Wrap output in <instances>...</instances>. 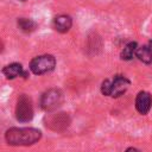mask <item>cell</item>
Returning <instances> with one entry per match:
<instances>
[{
	"label": "cell",
	"mask_w": 152,
	"mask_h": 152,
	"mask_svg": "<svg viewBox=\"0 0 152 152\" xmlns=\"http://www.w3.org/2000/svg\"><path fill=\"white\" fill-rule=\"evenodd\" d=\"M126 152H141V151H139L138 148H134V147H128L126 150Z\"/></svg>",
	"instance_id": "cell-13"
},
{
	"label": "cell",
	"mask_w": 152,
	"mask_h": 152,
	"mask_svg": "<svg viewBox=\"0 0 152 152\" xmlns=\"http://www.w3.org/2000/svg\"><path fill=\"white\" fill-rule=\"evenodd\" d=\"M52 25H53V28L59 32V33H65L68 32L70 28H71V25H72V19L66 15V14H61V15H57L53 21H52Z\"/></svg>",
	"instance_id": "cell-8"
},
{
	"label": "cell",
	"mask_w": 152,
	"mask_h": 152,
	"mask_svg": "<svg viewBox=\"0 0 152 152\" xmlns=\"http://www.w3.org/2000/svg\"><path fill=\"white\" fill-rule=\"evenodd\" d=\"M44 124L48 128L55 132H63L70 125V116L68 113L58 112L53 114H48L44 118Z\"/></svg>",
	"instance_id": "cell-6"
},
{
	"label": "cell",
	"mask_w": 152,
	"mask_h": 152,
	"mask_svg": "<svg viewBox=\"0 0 152 152\" xmlns=\"http://www.w3.org/2000/svg\"><path fill=\"white\" fill-rule=\"evenodd\" d=\"M137 57L145 64L152 65V40H148L145 45L138 49Z\"/></svg>",
	"instance_id": "cell-9"
},
{
	"label": "cell",
	"mask_w": 152,
	"mask_h": 152,
	"mask_svg": "<svg viewBox=\"0 0 152 152\" xmlns=\"http://www.w3.org/2000/svg\"><path fill=\"white\" fill-rule=\"evenodd\" d=\"M2 74L6 76V78L8 80H13L20 75H25V72L23 71V66L20 63H11L8 65H6L2 69Z\"/></svg>",
	"instance_id": "cell-10"
},
{
	"label": "cell",
	"mask_w": 152,
	"mask_h": 152,
	"mask_svg": "<svg viewBox=\"0 0 152 152\" xmlns=\"http://www.w3.org/2000/svg\"><path fill=\"white\" fill-rule=\"evenodd\" d=\"M131 82L124 75H115L112 80H104L101 84V93L106 96L119 97L129 87Z\"/></svg>",
	"instance_id": "cell-2"
},
{
	"label": "cell",
	"mask_w": 152,
	"mask_h": 152,
	"mask_svg": "<svg viewBox=\"0 0 152 152\" xmlns=\"http://www.w3.org/2000/svg\"><path fill=\"white\" fill-rule=\"evenodd\" d=\"M151 106H152L151 94L147 93V91H140L135 97V108H137V110L140 114L145 115L150 112Z\"/></svg>",
	"instance_id": "cell-7"
},
{
	"label": "cell",
	"mask_w": 152,
	"mask_h": 152,
	"mask_svg": "<svg viewBox=\"0 0 152 152\" xmlns=\"http://www.w3.org/2000/svg\"><path fill=\"white\" fill-rule=\"evenodd\" d=\"M42 138V132L32 127H12L6 131L5 139L13 146H28Z\"/></svg>",
	"instance_id": "cell-1"
},
{
	"label": "cell",
	"mask_w": 152,
	"mask_h": 152,
	"mask_svg": "<svg viewBox=\"0 0 152 152\" xmlns=\"http://www.w3.org/2000/svg\"><path fill=\"white\" fill-rule=\"evenodd\" d=\"M63 102V94L59 89L52 88L43 93L40 97V107L45 112H52L57 109Z\"/></svg>",
	"instance_id": "cell-4"
},
{
	"label": "cell",
	"mask_w": 152,
	"mask_h": 152,
	"mask_svg": "<svg viewBox=\"0 0 152 152\" xmlns=\"http://www.w3.org/2000/svg\"><path fill=\"white\" fill-rule=\"evenodd\" d=\"M138 49L139 48H138V44L135 42H129L121 50V53H120L121 59H124V61H131L132 58H134V56H137Z\"/></svg>",
	"instance_id": "cell-11"
},
{
	"label": "cell",
	"mask_w": 152,
	"mask_h": 152,
	"mask_svg": "<svg viewBox=\"0 0 152 152\" xmlns=\"http://www.w3.org/2000/svg\"><path fill=\"white\" fill-rule=\"evenodd\" d=\"M17 24H18V27L25 33L33 32L36 30V27H37L36 21H33L32 19H28V18H19Z\"/></svg>",
	"instance_id": "cell-12"
},
{
	"label": "cell",
	"mask_w": 152,
	"mask_h": 152,
	"mask_svg": "<svg viewBox=\"0 0 152 152\" xmlns=\"http://www.w3.org/2000/svg\"><path fill=\"white\" fill-rule=\"evenodd\" d=\"M56 66V58L52 55H42L30 62V70L34 75H43L52 71Z\"/></svg>",
	"instance_id": "cell-3"
},
{
	"label": "cell",
	"mask_w": 152,
	"mask_h": 152,
	"mask_svg": "<svg viewBox=\"0 0 152 152\" xmlns=\"http://www.w3.org/2000/svg\"><path fill=\"white\" fill-rule=\"evenodd\" d=\"M15 118L19 122H28L33 118L32 100L28 95L21 94L19 96L15 107Z\"/></svg>",
	"instance_id": "cell-5"
},
{
	"label": "cell",
	"mask_w": 152,
	"mask_h": 152,
	"mask_svg": "<svg viewBox=\"0 0 152 152\" xmlns=\"http://www.w3.org/2000/svg\"><path fill=\"white\" fill-rule=\"evenodd\" d=\"M20 1H26V0H20Z\"/></svg>",
	"instance_id": "cell-14"
}]
</instances>
